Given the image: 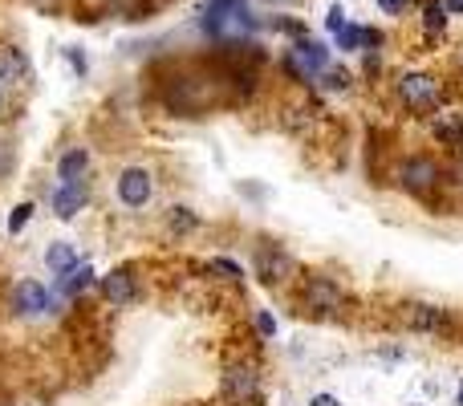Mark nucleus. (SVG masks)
I'll return each instance as SVG.
<instances>
[{"instance_id":"nucleus-1","label":"nucleus","mask_w":463,"mask_h":406,"mask_svg":"<svg viewBox=\"0 0 463 406\" xmlns=\"http://www.w3.org/2000/svg\"><path fill=\"white\" fill-rule=\"evenodd\" d=\"M260 29H264V21L248 0H208V5L200 8V33L208 41H216V45L256 37Z\"/></svg>"},{"instance_id":"nucleus-2","label":"nucleus","mask_w":463,"mask_h":406,"mask_svg":"<svg viewBox=\"0 0 463 406\" xmlns=\"http://www.w3.org/2000/svg\"><path fill=\"white\" fill-rule=\"evenodd\" d=\"M280 73H285L293 86H305V90H317V78L334 65V45L321 37H297L288 49H280Z\"/></svg>"},{"instance_id":"nucleus-3","label":"nucleus","mask_w":463,"mask_h":406,"mask_svg":"<svg viewBox=\"0 0 463 406\" xmlns=\"http://www.w3.org/2000/svg\"><path fill=\"white\" fill-rule=\"evenodd\" d=\"M297 301L309 317L317 321H342L350 313V293L337 277L329 272H301L297 277Z\"/></svg>"},{"instance_id":"nucleus-4","label":"nucleus","mask_w":463,"mask_h":406,"mask_svg":"<svg viewBox=\"0 0 463 406\" xmlns=\"http://www.w3.org/2000/svg\"><path fill=\"white\" fill-rule=\"evenodd\" d=\"M394 102L407 114H415V118H431V114H439L448 106V90L427 70H402L399 81H394Z\"/></svg>"},{"instance_id":"nucleus-5","label":"nucleus","mask_w":463,"mask_h":406,"mask_svg":"<svg viewBox=\"0 0 463 406\" xmlns=\"http://www.w3.org/2000/svg\"><path fill=\"white\" fill-rule=\"evenodd\" d=\"M443 184H448V167L435 155H407L394 167V187L402 195H415V200H431Z\"/></svg>"},{"instance_id":"nucleus-6","label":"nucleus","mask_w":463,"mask_h":406,"mask_svg":"<svg viewBox=\"0 0 463 406\" xmlns=\"http://www.w3.org/2000/svg\"><path fill=\"white\" fill-rule=\"evenodd\" d=\"M252 272H256V280L269 288H288L301 277L293 252H288L285 244H277V240H256L252 244Z\"/></svg>"},{"instance_id":"nucleus-7","label":"nucleus","mask_w":463,"mask_h":406,"mask_svg":"<svg viewBox=\"0 0 463 406\" xmlns=\"http://www.w3.org/2000/svg\"><path fill=\"white\" fill-rule=\"evenodd\" d=\"M220 399L228 406H260L264 399V374L256 362L236 358L220 370Z\"/></svg>"},{"instance_id":"nucleus-8","label":"nucleus","mask_w":463,"mask_h":406,"mask_svg":"<svg viewBox=\"0 0 463 406\" xmlns=\"http://www.w3.org/2000/svg\"><path fill=\"white\" fill-rule=\"evenodd\" d=\"M143 293H146V280L135 260H122V264H114L106 277H98V297H102L110 309H130V305L143 301Z\"/></svg>"},{"instance_id":"nucleus-9","label":"nucleus","mask_w":463,"mask_h":406,"mask_svg":"<svg viewBox=\"0 0 463 406\" xmlns=\"http://www.w3.org/2000/svg\"><path fill=\"white\" fill-rule=\"evenodd\" d=\"M155 192H159V184H155L151 167L130 163V167H118V175H114V203H118L122 212H130V215L146 212L151 200H155Z\"/></svg>"},{"instance_id":"nucleus-10","label":"nucleus","mask_w":463,"mask_h":406,"mask_svg":"<svg viewBox=\"0 0 463 406\" xmlns=\"http://www.w3.org/2000/svg\"><path fill=\"white\" fill-rule=\"evenodd\" d=\"M402 326L411 329V334L419 337H456L459 334V321L451 309H443V305H427V301H411L402 305Z\"/></svg>"},{"instance_id":"nucleus-11","label":"nucleus","mask_w":463,"mask_h":406,"mask_svg":"<svg viewBox=\"0 0 463 406\" xmlns=\"http://www.w3.org/2000/svg\"><path fill=\"white\" fill-rule=\"evenodd\" d=\"M13 313L24 321L45 317V313H53V293H49L41 280H16L13 285Z\"/></svg>"},{"instance_id":"nucleus-12","label":"nucleus","mask_w":463,"mask_h":406,"mask_svg":"<svg viewBox=\"0 0 463 406\" xmlns=\"http://www.w3.org/2000/svg\"><path fill=\"white\" fill-rule=\"evenodd\" d=\"M86 207H90V179L86 184H57L53 192H49V212L61 223H73Z\"/></svg>"},{"instance_id":"nucleus-13","label":"nucleus","mask_w":463,"mask_h":406,"mask_svg":"<svg viewBox=\"0 0 463 406\" xmlns=\"http://www.w3.org/2000/svg\"><path fill=\"white\" fill-rule=\"evenodd\" d=\"M94 285H98L94 264H90V260H78V269L53 280V297H57V301H81V297H86Z\"/></svg>"},{"instance_id":"nucleus-14","label":"nucleus","mask_w":463,"mask_h":406,"mask_svg":"<svg viewBox=\"0 0 463 406\" xmlns=\"http://www.w3.org/2000/svg\"><path fill=\"white\" fill-rule=\"evenodd\" d=\"M90 167H94V155H90V146H65L61 155H57V184H86L90 179Z\"/></svg>"},{"instance_id":"nucleus-15","label":"nucleus","mask_w":463,"mask_h":406,"mask_svg":"<svg viewBox=\"0 0 463 406\" xmlns=\"http://www.w3.org/2000/svg\"><path fill=\"white\" fill-rule=\"evenodd\" d=\"M431 138L451 155H463V110L431 114Z\"/></svg>"},{"instance_id":"nucleus-16","label":"nucleus","mask_w":463,"mask_h":406,"mask_svg":"<svg viewBox=\"0 0 463 406\" xmlns=\"http://www.w3.org/2000/svg\"><path fill=\"white\" fill-rule=\"evenodd\" d=\"M33 78V61L21 45H0V86H24Z\"/></svg>"},{"instance_id":"nucleus-17","label":"nucleus","mask_w":463,"mask_h":406,"mask_svg":"<svg viewBox=\"0 0 463 406\" xmlns=\"http://www.w3.org/2000/svg\"><path fill=\"white\" fill-rule=\"evenodd\" d=\"M163 228H167L171 240H187V236H195V231L203 228V220H200V212H195V207L171 203L167 212H163Z\"/></svg>"},{"instance_id":"nucleus-18","label":"nucleus","mask_w":463,"mask_h":406,"mask_svg":"<svg viewBox=\"0 0 463 406\" xmlns=\"http://www.w3.org/2000/svg\"><path fill=\"white\" fill-rule=\"evenodd\" d=\"M41 260H45V269H49V277H65V272H73L78 269V244H73V240H49L45 244V256H41Z\"/></svg>"},{"instance_id":"nucleus-19","label":"nucleus","mask_w":463,"mask_h":406,"mask_svg":"<svg viewBox=\"0 0 463 406\" xmlns=\"http://www.w3.org/2000/svg\"><path fill=\"white\" fill-rule=\"evenodd\" d=\"M448 8H443V0H427L423 5V16H419V29H423V41H443V33H448Z\"/></svg>"},{"instance_id":"nucleus-20","label":"nucleus","mask_w":463,"mask_h":406,"mask_svg":"<svg viewBox=\"0 0 463 406\" xmlns=\"http://www.w3.org/2000/svg\"><path fill=\"white\" fill-rule=\"evenodd\" d=\"M354 81H358V73L350 70V65H329L326 73L317 78V90H326V94H350L354 90Z\"/></svg>"},{"instance_id":"nucleus-21","label":"nucleus","mask_w":463,"mask_h":406,"mask_svg":"<svg viewBox=\"0 0 463 406\" xmlns=\"http://www.w3.org/2000/svg\"><path fill=\"white\" fill-rule=\"evenodd\" d=\"M203 272H208L212 280H224V285H244L248 272L240 269L236 260H228V256H212L208 264H203Z\"/></svg>"},{"instance_id":"nucleus-22","label":"nucleus","mask_w":463,"mask_h":406,"mask_svg":"<svg viewBox=\"0 0 463 406\" xmlns=\"http://www.w3.org/2000/svg\"><path fill=\"white\" fill-rule=\"evenodd\" d=\"M334 49H342V53H362V49H366V24L345 21L342 29L334 33Z\"/></svg>"},{"instance_id":"nucleus-23","label":"nucleus","mask_w":463,"mask_h":406,"mask_svg":"<svg viewBox=\"0 0 463 406\" xmlns=\"http://www.w3.org/2000/svg\"><path fill=\"white\" fill-rule=\"evenodd\" d=\"M33 212H37V203H33V200L16 203L13 212H8V236H21V231L33 223Z\"/></svg>"},{"instance_id":"nucleus-24","label":"nucleus","mask_w":463,"mask_h":406,"mask_svg":"<svg viewBox=\"0 0 463 406\" xmlns=\"http://www.w3.org/2000/svg\"><path fill=\"white\" fill-rule=\"evenodd\" d=\"M252 329H256V337H260V342H272V337L280 334V326H277V317H272V309H252Z\"/></svg>"},{"instance_id":"nucleus-25","label":"nucleus","mask_w":463,"mask_h":406,"mask_svg":"<svg viewBox=\"0 0 463 406\" xmlns=\"http://www.w3.org/2000/svg\"><path fill=\"white\" fill-rule=\"evenodd\" d=\"M61 57L70 61V70H73V78H78V81H86V78H90V57H86V49L65 45V49H61Z\"/></svg>"},{"instance_id":"nucleus-26","label":"nucleus","mask_w":463,"mask_h":406,"mask_svg":"<svg viewBox=\"0 0 463 406\" xmlns=\"http://www.w3.org/2000/svg\"><path fill=\"white\" fill-rule=\"evenodd\" d=\"M269 29H277V33H285L288 41H297V37H305L309 33V24L305 21H293V16H272V21H264Z\"/></svg>"},{"instance_id":"nucleus-27","label":"nucleus","mask_w":463,"mask_h":406,"mask_svg":"<svg viewBox=\"0 0 463 406\" xmlns=\"http://www.w3.org/2000/svg\"><path fill=\"white\" fill-rule=\"evenodd\" d=\"M16 171V146L8 138H0V184H8Z\"/></svg>"},{"instance_id":"nucleus-28","label":"nucleus","mask_w":463,"mask_h":406,"mask_svg":"<svg viewBox=\"0 0 463 406\" xmlns=\"http://www.w3.org/2000/svg\"><path fill=\"white\" fill-rule=\"evenodd\" d=\"M374 5H378V13H383V16H402L411 5H415V0H374Z\"/></svg>"},{"instance_id":"nucleus-29","label":"nucleus","mask_w":463,"mask_h":406,"mask_svg":"<svg viewBox=\"0 0 463 406\" xmlns=\"http://www.w3.org/2000/svg\"><path fill=\"white\" fill-rule=\"evenodd\" d=\"M37 13H45V16H61L65 8H70V0H29Z\"/></svg>"},{"instance_id":"nucleus-30","label":"nucleus","mask_w":463,"mask_h":406,"mask_svg":"<svg viewBox=\"0 0 463 406\" xmlns=\"http://www.w3.org/2000/svg\"><path fill=\"white\" fill-rule=\"evenodd\" d=\"M345 24V8L342 5H329V13H326V29H329V37H334L337 29Z\"/></svg>"},{"instance_id":"nucleus-31","label":"nucleus","mask_w":463,"mask_h":406,"mask_svg":"<svg viewBox=\"0 0 463 406\" xmlns=\"http://www.w3.org/2000/svg\"><path fill=\"white\" fill-rule=\"evenodd\" d=\"M383 45H386V33L374 29V24H366V49H378V53H383ZM366 49H362V53H366Z\"/></svg>"},{"instance_id":"nucleus-32","label":"nucleus","mask_w":463,"mask_h":406,"mask_svg":"<svg viewBox=\"0 0 463 406\" xmlns=\"http://www.w3.org/2000/svg\"><path fill=\"white\" fill-rule=\"evenodd\" d=\"M309 406H342V399H337V394H313Z\"/></svg>"},{"instance_id":"nucleus-33","label":"nucleus","mask_w":463,"mask_h":406,"mask_svg":"<svg viewBox=\"0 0 463 406\" xmlns=\"http://www.w3.org/2000/svg\"><path fill=\"white\" fill-rule=\"evenodd\" d=\"M443 8H448L451 16H463V0H443Z\"/></svg>"},{"instance_id":"nucleus-34","label":"nucleus","mask_w":463,"mask_h":406,"mask_svg":"<svg viewBox=\"0 0 463 406\" xmlns=\"http://www.w3.org/2000/svg\"><path fill=\"white\" fill-rule=\"evenodd\" d=\"M5 110H8V98H5V86H0V118H5Z\"/></svg>"},{"instance_id":"nucleus-35","label":"nucleus","mask_w":463,"mask_h":406,"mask_svg":"<svg viewBox=\"0 0 463 406\" xmlns=\"http://www.w3.org/2000/svg\"><path fill=\"white\" fill-rule=\"evenodd\" d=\"M456 65H459V73H463V41H459V49H456Z\"/></svg>"},{"instance_id":"nucleus-36","label":"nucleus","mask_w":463,"mask_h":406,"mask_svg":"<svg viewBox=\"0 0 463 406\" xmlns=\"http://www.w3.org/2000/svg\"><path fill=\"white\" fill-rule=\"evenodd\" d=\"M456 406H463V378H459V386H456Z\"/></svg>"},{"instance_id":"nucleus-37","label":"nucleus","mask_w":463,"mask_h":406,"mask_svg":"<svg viewBox=\"0 0 463 406\" xmlns=\"http://www.w3.org/2000/svg\"><path fill=\"white\" fill-rule=\"evenodd\" d=\"M272 5H297V0H272Z\"/></svg>"},{"instance_id":"nucleus-38","label":"nucleus","mask_w":463,"mask_h":406,"mask_svg":"<svg viewBox=\"0 0 463 406\" xmlns=\"http://www.w3.org/2000/svg\"><path fill=\"white\" fill-rule=\"evenodd\" d=\"M411 406H431V402H411Z\"/></svg>"}]
</instances>
